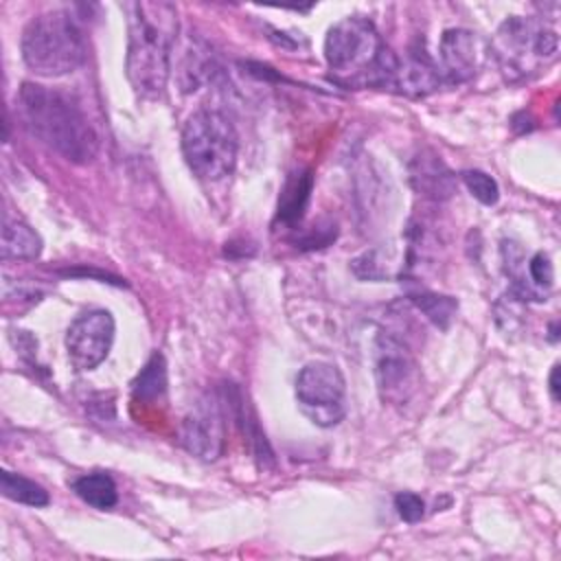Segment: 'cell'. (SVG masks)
Instances as JSON below:
<instances>
[{
	"mask_svg": "<svg viewBox=\"0 0 561 561\" xmlns=\"http://www.w3.org/2000/svg\"><path fill=\"white\" fill-rule=\"evenodd\" d=\"M123 11L127 15V79L140 96L158 99L169 81L178 9L167 0H134L125 2Z\"/></svg>",
	"mask_w": 561,
	"mask_h": 561,
	"instance_id": "1",
	"label": "cell"
},
{
	"mask_svg": "<svg viewBox=\"0 0 561 561\" xmlns=\"http://www.w3.org/2000/svg\"><path fill=\"white\" fill-rule=\"evenodd\" d=\"M324 59L331 77L348 88H392L399 66L375 24L362 15L342 18L329 28Z\"/></svg>",
	"mask_w": 561,
	"mask_h": 561,
	"instance_id": "2",
	"label": "cell"
},
{
	"mask_svg": "<svg viewBox=\"0 0 561 561\" xmlns=\"http://www.w3.org/2000/svg\"><path fill=\"white\" fill-rule=\"evenodd\" d=\"M18 107L28 131L61 158L83 164L96 156L99 136L68 94L39 83H24L18 92Z\"/></svg>",
	"mask_w": 561,
	"mask_h": 561,
	"instance_id": "3",
	"label": "cell"
},
{
	"mask_svg": "<svg viewBox=\"0 0 561 561\" xmlns=\"http://www.w3.org/2000/svg\"><path fill=\"white\" fill-rule=\"evenodd\" d=\"M85 37L77 20L61 9L39 13L22 33V59L42 77L75 72L85 59Z\"/></svg>",
	"mask_w": 561,
	"mask_h": 561,
	"instance_id": "4",
	"label": "cell"
},
{
	"mask_svg": "<svg viewBox=\"0 0 561 561\" xmlns=\"http://www.w3.org/2000/svg\"><path fill=\"white\" fill-rule=\"evenodd\" d=\"M237 131L217 110L193 112L182 127V153L197 180L215 184L226 180L237 164Z\"/></svg>",
	"mask_w": 561,
	"mask_h": 561,
	"instance_id": "5",
	"label": "cell"
},
{
	"mask_svg": "<svg viewBox=\"0 0 561 561\" xmlns=\"http://www.w3.org/2000/svg\"><path fill=\"white\" fill-rule=\"evenodd\" d=\"M491 53L506 79L533 77L559 57V35L541 18L513 15L495 31Z\"/></svg>",
	"mask_w": 561,
	"mask_h": 561,
	"instance_id": "6",
	"label": "cell"
},
{
	"mask_svg": "<svg viewBox=\"0 0 561 561\" xmlns=\"http://www.w3.org/2000/svg\"><path fill=\"white\" fill-rule=\"evenodd\" d=\"M296 399L311 423L331 427L346 414L344 375L329 362H311L296 377Z\"/></svg>",
	"mask_w": 561,
	"mask_h": 561,
	"instance_id": "7",
	"label": "cell"
},
{
	"mask_svg": "<svg viewBox=\"0 0 561 561\" xmlns=\"http://www.w3.org/2000/svg\"><path fill=\"white\" fill-rule=\"evenodd\" d=\"M114 318L105 309H90L72 320L66 331V351L75 368L92 370L107 355L114 344Z\"/></svg>",
	"mask_w": 561,
	"mask_h": 561,
	"instance_id": "8",
	"label": "cell"
},
{
	"mask_svg": "<svg viewBox=\"0 0 561 561\" xmlns=\"http://www.w3.org/2000/svg\"><path fill=\"white\" fill-rule=\"evenodd\" d=\"M375 351V377L381 399L390 403L408 401L419 383L416 364L410 351L403 342L386 333L379 335Z\"/></svg>",
	"mask_w": 561,
	"mask_h": 561,
	"instance_id": "9",
	"label": "cell"
},
{
	"mask_svg": "<svg viewBox=\"0 0 561 561\" xmlns=\"http://www.w3.org/2000/svg\"><path fill=\"white\" fill-rule=\"evenodd\" d=\"M182 445L202 460H215L224 451L226 432L219 403L215 399L199 401L182 421L180 427Z\"/></svg>",
	"mask_w": 561,
	"mask_h": 561,
	"instance_id": "10",
	"label": "cell"
},
{
	"mask_svg": "<svg viewBox=\"0 0 561 561\" xmlns=\"http://www.w3.org/2000/svg\"><path fill=\"white\" fill-rule=\"evenodd\" d=\"M438 55L443 72L451 81H467L482 61V42L467 28H449L440 37Z\"/></svg>",
	"mask_w": 561,
	"mask_h": 561,
	"instance_id": "11",
	"label": "cell"
},
{
	"mask_svg": "<svg viewBox=\"0 0 561 561\" xmlns=\"http://www.w3.org/2000/svg\"><path fill=\"white\" fill-rule=\"evenodd\" d=\"M410 180L412 186L434 199H443L449 197L454 191V180L449 169L443 164V160L438 156H416L410 164Z\"/></svg>",
	"mask_w": 561,
	"mask_h": 561,
	"instance_id": "12",
	"label": "cell"
},
{
	"mask_svg": "<svg viewBox=\"0 0 561 561\" xmlns=\"http://www.w3.org/2000/svg\"><path fill=\"white\" fill-rule=\"evenodd\" d=\"M2 259L15 261H31L42 254V239L39 234L20 219H4L2 226V241H0Z\"/></svg>",
	"mask_w": 561,
	"mask_h": 561,
	"instance_id": "13",
	"label": "cell"
},
{
	"mask_svg": "<svg viewBox=\"0 0 561 561\" xmlns=\"http://www.w3.org/2000/svg\"><path fill=\"white\" fill-rule=\"evenodd\" d=\"M311 186H313L311 171H298L287 178L278 199V213H276V219L280 224L294 226L296 221H300L311 195Z\"/></svg>",
	"mask_w": 561,
	"mask_h": 561,
	"instance_id": "14",
	"label": "cell"
},
{
	"mask_svg": "<svg viewBox=\"0 0 561 561\" xmlns=\"http://www.w3.org/2000/svg\"><path fill=\"white\" fill-rule=\"evenodd\" d=\"M72 491L90 506L107 511L118 502V491L107 473H85L72 482Z\"/></svg>",
	"mask_w": 561,
	"mask_h": 561,
	"instance_id": "15",
	"label": "cell"
},
{
	"mask_svg": "<svg viewBox=\"0 0 561 561\" xmlns=\"http://www.w3.org/2000/svg\"><path fill=\"white\" fill-rule=\"evenodd\" d=\"M0 491L4 497L26 504V506H35V508L46 506L50 502L48 491L44 486H39L37 482H33L20 473L7 471V469L0 473Z\"/></svg>",
	"mask_w": 561,
	"mask_h": 561,
	"instance_id": "16",
	"label": "cell"
},
{
	"mask_svg": "<svg viewBox=\"0 0 561 561\" xmlns=\"http://www.w3.org/2000/svg\"><path fill=\"white\" fill-rule=\"evenodd\" d=\"M167 390V366L164 357L156 353L134 381V394L138 399H158Z\"/></svg>",
	"mask_w": 561,
	"mask_h": 561,
	"instance_id": "17",
	"label": "cell"
},
{
	"mask_svg": "<svg viewBox=\"0 0 561 561\" xmlns=\"http://www.w3.org/2000/svg\"><path fill=\"white\" fill-rule=\"evenodd\" d=\"M410 300L438 327H447V322L454 318L458 302L449 296H438L432 291H412Z\"/></svg>",
	"mask_w": 561,
	"mask_h": 561,
	"instance_id": "18",
	"label": "cell"
},
{
	"mask_svg": "<svg viewBox=\"0 0 561 561\" xmlns=\"http://www.w3.org/2000/svg\"><path fill=\"white\" fill-rule=\"evenodd\" d=\"M462 182L465 186L469 188V193L484 206H493L497 199H500V188H497V182L480 171V169H469L462 173Z\"/></svg>",
	"mask_w": 561,
	"mask_h": 561,
	"instance_id": "19",
	"label": "cell"
},
{
	"mask_svg": "<svg viewBox=\"0 0 561 561\" xmlns=\"http://www.w3.org/2000/svg\"><path fill=\"white\" fill-rule=\"evenodd\" d=\"M526 270H528V276H530V289H537V291H548L552 287V280H554V270H552V263H550V256L546 252H537L528 259L526 263Z\"/></svg>",
	"mask_w": 561,
	"mask_h": 561,
	"instance_id": "20",
	"label": "cell"
},
{
	"mask_svg": "<svg viewBox=\"0 0 561 561\" xmlns=\"http://www.w3.org/2000/svg\"><path fill=\"white\" fill-rule=\"evenodd\" d=\"M394 508H397L399 517L408 524H416L425 515V502L416 493H410V491L394 495Z\"/></svg>",
	"mask_w": 561,
	"mask_h": 561,
	"instance_id": "21",
	"label": "cell"
},
{
	"mask_svg": "<svg viewBox=\"0 0 561 561\" xmlns=\"http://www.w3.org/2000/svg\"><path fill=\"white\" fill-rule=\"evenodd\" d=\"M550 394L554 401H559V364H554L550 373Z\"/></svg>",
	"mask_w": 561,
	"mask_h": 561,
	"instance_id": "22",
	"label": "cell"
}]
</instances>
